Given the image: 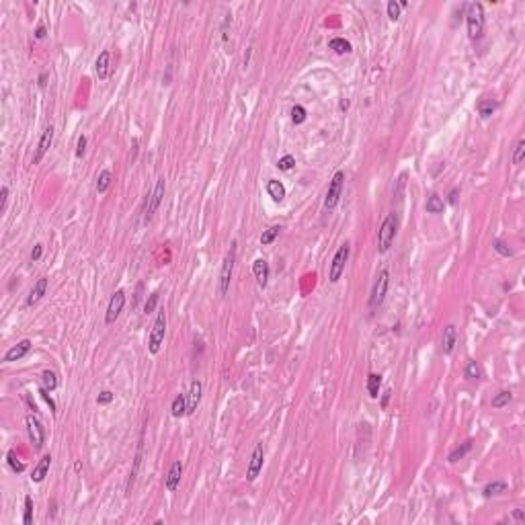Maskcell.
<instances>
[{
  "mask_svg": "<svg viewBox=\"0 0 525 525\" xmlns=\"http://www.w3.org/2000/svg\"><path fill=\"white\" fill-rule=\"evenodd\" d=\"M466 27H468V37L472 41H478L484 35V6L480 2H472L466 15Z\"/></svg>",
  "mask_w": 525,
  "mask_h": 525,
  "instance_id": "obj_1",
  "label": "cell"
},
{
  "mask_svg": "<svg viewBox=\"0 0 525 525\" xmlns=\"http://www.w3.org/2000/svg\"><path fill=\"white\" fill-rule=\"evenodd\" d=\"M236 253H238V242L232 240L230 249H228L224 263H222V273H220V295H226L230 290V281H232V273H234V265H236Z\"/></svg>",
  "mask_w": 525,
  "mask_h": 525,
  "instance_id": "obj_2",
  "label": "cell"
},
{
  "mask_svg": "<svg viewBox=\"0 0 525 525\" xmlns=\"http://www.w3.org/2000/svg\"><path fill=\"white\" fill-rule=\"evenodd\" d=\"M394 238H396V215L390 214V215L382 222L380 230H378V251H380L382 254H386V253L390 251V246H392Z\"/></svg>",
  "mask_w": 525,
  "mask_h": 525,
  "instance_id": "obj_3",
  "label": "cell"
},
{
  "mask_svg": "<svg viewBox=\"0 0 525 525\" xmlns=\"http://www.w3.org/2000/svg\"><path fill=\"white\" fill-rule=\"evenodd\" d=\"M349 253H351L349 242L341 244V246H339V251L334 253L332 263H331V269H329V281H331V283H339L341 275L345 273V265H347V261H349Z\"/></svg>",
  "mask_w": 525,
  "mask_h": 525,
  "instance_id": "obj_4",
  "label": "cell"
},
{
  "mask_svg": "<svg viewBox=\"0 0 525 525\" xmlns=\"http://www.w3.org/2000/svg\"><path fill=\"white\" fill-rule=\"evenodd\" d=\"M164 334H166V312L158 310V316H156L152 332H150V341H148V349H150L152 355H156L158 351H160V347L164 343Z\"/></svg>",
  "mask_w": 525,
  "mask_h": 525,
  "instance_id": "obj_5",
  "label": "cell"
},
{
  "mask_svg": "<svg viewBox=\"0 0 525 525\" xmlns=\"http://www.w3.org/2000/svg\"><path fill=\"white\" fill-rule=\"evenodd\" d=\"M388 285H390V271L388 269H382L378 279L373 283V292H371V298H369V308L375 310L380 308L386 300V293H388Z\"/></svg>",
  "mask_w": 525,
  "mask_h": 525,
  "instance_id": "obj_6",
  "label": "cell"
},
{
  "mask_svg": "<svg viewBox=\"0 0 525 525\" xmlns=\"http://www.w3.org/2000/svg\"><path fill=\"white\" fill-rule=\"evenodd\" d=\"M343 185H345V173L343 171H336L332 181L329 185V191H326V197H324V210L332 212L336 203L341 199V193H343Z\"/></svg>",
  "mask_w": 525,
  "mask_h": 525,
  "instance_id": "obj_7",
  "label": "cell"
},
{
  "mask_svg": "<svg viewBox=\"0 0 525 525\" xmlns=\"http://www.w3.org/2000/svg\"><path fill=\"white\" fill-rule=\"evenodd\" d=\"M25 423H27L29 439H31V443L35 445V449H41L45 445V429H43L41 421H39L35 414H29V417L25 419Z\"/></svg>",
  "mask_w": 525,
  "mask_h": 525,
  "instance_id": "obj_8",
  "label": "cell"
},
{
  "mask_svg": "<svg viewBox=\"0 0 525 525\" xmlns=\"http://www.w3.org/2000/svg\"><path fill=\"white\" fill-rule=\"evenodd\" d=\"M164 189H166V181H164V176H160V179L156 181V185H154V191L150 195V201H148L146 214H144V222H150L152 215L158 212V207H160V203H162V197H164Z\"/></svg>",
  "mask_w": 525,
  "mask_h": 525,
  "instance_id": "obj_9",
  "label": "cell"
},
{
  "mask_svg": "<svg viewBox=\"0 0 525 525\" xmlns=\"http://www.w3.org/2000/svg\"><path fill=\"white\" fill-rule=\"evenodd\" d=\"M123 306H125V292L123 290H117L111 295V300H109V308H107V314H105V322L107 324H113L117 318H119Z\"/></svg>",
  "mask_w": 525,
  "mask_h": 525,
  "instance_id": "obj_10",
  "label": "cell"
},
{
  "mask_svg": "<svg viewBox=\"0 0 525 525\" xmlns=\"http://www.w3.org/2000/svg\"><path fill=\"white\" fill-rule=\"evenodd\" d=\"M263 460H265L263 443H256V447L253 449V455H251L249 470H246V480H249V482H254V480H256V476H259V474H261V470H263Z\"/></svg>",
  "mask_w": 525,
  "mask_h": 525,
  "instance_id": "obj_11",
  "label": "cell"
},
{
  "mask_svg": "<svg viewBox=\"0 0 525 525\" xmlns=\"http://www.w3.org/2000/svg\"><path fill=\"white\" fill-rule=\"evenodd\" d=\"M52 142H54V125H47L45 130H43V134H41V137H39L37 150H35V156H33V164H39V162L43 160V156L47 154Z\"/></svg>",
  "mask_w": 525,
  "mask_h": 525,
  "instance_id": "obj_12",
  "label": "cell"
},
{
  "mask_svg": "<svg viewBox=\"0 0 525 525\" xmlns=\"http://www.w3.org/2000/svg\"><path fill=\"white\" fill-rule=\"evenodd\" d=\"M29 351H31V341H29V339H23L21 343H17L15 347H11V349L4 353V363H13V361L23 359Z\"/></svg>",
  "mask_w": 525,
  "mask_h": 525,
  "instance_id": "obj_13",
  "label": "cell"
},
{
  "mask_svg": "<svg viewBox=\"0 0 525 525\" xmlns=\"http://www.w3.org/2000/svg\"><path fill=\"white\" fill-rule=\"evenodd\" d=\"M45 292H47V279H45V277H39V279L33 283V287H31V292H29V295H27L25 306H27V308L35 306V304L45 295Z\"/></svg>",
  "mask_w": 525,
  "mask_h": 525,
  "instance_id": "obj_14",
  "label": "cell"
},
{
  "mask_svg": "<svg viewBox=\"0 0 525 525\" xmlns=\"http://www.w3.org/2000/svg\"><path fill=\"white\" fill-rule=\"evenodd\" d=\"M201 392H203V386L199 380H193L191 382V390L187 394V414H193L197 410V404L201 400Z\"/></svg>",
  "mask_w": 525,
  "mask_h": 525,
  "instance_id": "obj_15",
  "label": "cell"
},
{
  "mask_svg": "<svg viewBox=\"0 0 525 525\" xmlns=\"http://www.w3.org/2000/svg\"><path fill=\"white\" fill-rule=\"evenodd\" d=\"M181 476H183V464L176 460L173 466H171V470H168L166 474V480H164V486L166 490H176V486H179V482H181Z\"/></svg>",
  "mask_w": 525,
  "mask_h": 525,
  "instance_id": "obj_16",
  "label": "cell"
},
{
  "mask_svg": "<svg viewBox=\"0 0 525 525\" xmlns=\"http://www.w3.org/2000/svg\"><path fill=\"white\" fill-rule=\"evenodd\" d=\"M253 273L256 277L259 287H267V281H269V263H267L265 259H256L253 263Z\"/></svg>",
  "mask_w": 525,
  "mask_h": 525,
  "instance_id": "obj_17",
  "label": "cell"
},
{
  "mask_svg": "<svg viewBox=\"0 0 525 525\" xmlns=\"http://www.w3.org/2000/svg\"><path fill=\"white\" fill-rule=\"evenodd\" d=\"M109 62H111V52H109V49H105V52L98 54L97 64H95V70H97L98 80H105V78L109 76Z\"/></svg>",
  "mask_w": 525,
  "mask_h": 525,
  "instance_id": "obj_18",
  "label": "cell"
},
{
  "mask_svg": "<svg viewBox=\"0 0 525 525\" xmlns=\"http://www.w3.org/2000/svg\"><path fill=\"white\" fill-rule=\"evenodd\" d=\"M455 339H458V332H455V326L453 324H447L443 331V339H441V349L445 355H449L455 347Z\"/></svg>",
  "mask_w": 525,
  "mask_h": 525,
  "instance_id": "obj_19",
  "label": "cell"
},
{
  "mask_svg": "<svg viewBox=\"0 0 525 525\" xmlns=\"http://www.w3.org/2000/svg\"><path fill=\"white\" fill-rule=\"evenodd\" d=\"M49 466H52V455H43V458L39 460V464L33 468L31 480L33 482H43V478L47 476V472H49Z\"/></svg>",
  "mask_w": 525,
  "mask_h": 525,
  "instance_id": "obj_20",
  "label": "cell"
},
{
  "mask_svg": "<svg viewBox=\"0 0 525 525\" xmlns=\"http://www.w3.org/2000/svg\"><path fill=\"white\" fill-rule=\"evenodd\" d=\"M144 439L140 437V445H137V453H136V460H134V468L130 472V480H127V486H125V492L132 494V488H134V482H136V476H137V470H140V462H142V449H144Z\"/></svg>",
  "mask_w": 525,
  "mask_h": 525,
  "instance_id": "obj_21",
  "label": "cell"
},
{
  "mask_svg": "<svg viewBox=\"0 0 525 525\" xmlns=\"http://www.w3.org/2000/svg\"><path fill=\"white\" fill-rule=\"evenodd\" d=\"M171 412L175 419H181L187 414V394H176L175 400H173V406H171Z\"/></svg>",
  "mask_w": 525,
  "mask_h": 525,
  "instance_id": "obj_22",
  "label": "cell"
},
{
  "mask_svg": "<svg viewBox=\"0 0 525 525\" xmlns=\"http://www.w3.org/2000/svg\"><path fill=\"white\" fill-rule=\"evenodd\" d=\"M267 193H269V195L273 197V201L281 203V201H283V197H285V187H283L279 181L271 179L269 183H267Z\"/></svg>",
  "mask_w": 525,
  "mask_h": 525,
  "instance_id": "obj_23",
  "label": "cell"
},
{
  "mask_svg": "<svg viewBox=\"0 0 525 525\" xmlns=\"http://www.w3.org/2000/svg\"><path fill=\"white\" fill-rule=\"evenodd\" d=\"M111 181H113V175H111V171H101L98 173V176H97V193H105L109 187H111Z\"/></svg>",
  "mask_w": 525,
  "mask_h": 525,
  "instance_id": "obj_24",
  "label": "cell"
},
{
  "mask_svg": "<svg viewBox=\"0 0 525 525\" xmlns=\"http://www.w3.org/2000/svg\"><path fill=\"white\" fill-rule=\"evenodd\" d=\"M494 111H497V101H492V98H482L478 103V113L482 119H488Z\"/></svg>",
  "mask_w": 525,
  "mask_h": 525,
  "instance_id": "obj_25",
  "label": "cell"
},
{
  "mask_svg": "<svg viewBox=\"0 0 525 525\" xmlns=\"http://www.w3.org/2000/svg\"><path fill=\"white\" fill-rule=\"evenodd\" d=\"M329 47L332 49L334 54H349L351 52V43L347 41V39H343V37H334V39H331L329 41Z\"/></svg>",
  "mask_w": 525,
  "mask_h": 525,
  "instance_id": "obj_26",
  "label": "cell"
},
{
  "mask_svg": "<svg viewBox=\"0 0 525 525\" xmlns=\"http://www.w3.org/2000/svg\"><path fill=\"white\" fill-rule=\"evenodd\" d=\"M380 386H382V375L380 373H369L368 375V392L371 398H378L380 396Z\"/></svg>",
  "mask_w": 525,
  "mask_h": 525,
  "instance_id": "obj_27",
  "label": "cell"
},
{
  "mask_svg": "<svg viewBox=\"0 0 525 525\" xmlns=\"http://www.w3.org/2000/svg\"><path fill=\"white\" fill-rule=\"evenodd\" d=\"M503 492H507V484H505V482H490V484H486V486H484V490H482V494H484L486 499L497 497V494H503Z\"/></svg>",
  "mask_w": 525,
  "mask_h": 525,
  "instance_id": "obj_28",
  "label": "cell"
},
{
  "mask_svg": "<svg viewBox=\"0 0 525 525\" xmlns=\"http://www.w3.org/2000/svg\"><path fill=\"white\" fill-rule=\"evenodd\" d=\"M41 382H43V390H47V392H54L58 388V375L49 369H45L41 373Z\"/></svg>",
  "mask_w": 525,
  "mask_h": 525,
  "instance_id": "obj_29",
  "label": "cell"
},
{
  "mask_svg": "<svg viewBox=\"0 0 525 525\" xmlns=\"http://www.w3.org/2000/svg\"><path fill=\"white\" fill-rule=\"evenodd\" d=\"M470 449H472V441L468 439V441H464V443L460 445V447H455V449H453V451L449 453V458H447V460H449L451 464H453V462H458V460H462L464 455L468 453Z\"/></svg>",
  "mask_w": 525,
  "mask_h": 525,
  "instance_id": "obj_30",
  "label": "cell"
},
{
  "mask_svg": "<svg viewBox=\"0 0 525 525\" xmlns=\"http://www.w3.org/2000/svg\"><path fill=\"white\" fill-rule=\"evenodd\" d=\"M464 375H466V380H478L482 375L480 365L476 361H468V365H466V369H464Z\"/></svg>",
  "mask_w": 525,
  "mask_h": 525,
  "instance_id": "obj_31",
  "label": "cell"
},
{
  "mask_svg": "<svg viewBox=\"0 0 525 525\" xmlns=\"http://www.w3.org/2000/svg\"><path fill=\"white\" fill-rule=\"evenodd\" d=\"M427 212L429 214H443V201L439 195H431L427 199Z\"/></svg>",
  "mask_w": 525,
  "mask_h": 525,
  "instance_id": "obj_32",
  "label": "cell"
},
{
  "mask_svg": "<svg viewBox=\"0 0 525 525\" xmlns=\"http://www.w3.org/2000/svg\"><path fill=\"white\" fill-rule=\"evenodd\" d=\"M279 232H281V226H271L269 230H265L263 232V236H261V244L263 246H267V244H271L277 236H279Z\"/></svg>",
  "mask_w": 525,
  "mask_h": 525,
  "instance_id": "obj_33",
  "label": "cell"
},
{
  "mask_svg": "<svg viewBox=\"0 0 525 525\" xmlns=\"http://www.w3.org/2000/svg\"><path fill=\"white\" fill-rule=\"evenodd\" d=\"M511 398H513V394L511 392H499L497 396H494L492 398V408H503V406H507L509 402H511Z\"/></svg>",
  "mask_w": 525,
  "mask_h": 525,
  "instance_id": "obj_34",
  "label": "cell"
},
{
  "mask_svg": "<svg viewBox=\"0 0 525 525\" xmlns=\"http://www.w3.org/2000/svg\"><path fill=\"white\" fill-rule=\"evenodd\" d=\"M293 166H295V158H293L292 154H287V156L279 158V162H277V168H279V171H283V173L292 171Z\"/></svg>",
  "mask_w": 525,
  "mask_h": 525,
  "instance_id": "obj_35",
  "label": "cell"
},
{
  "mask_svg": "<svg viewBox=\"0 0 525 525\" xmlns=\"http://www.w3.org/2000/svg\"><path fill=\"white\" fill-rule=\"evenodd\" d=\"M292 121H293L295 125H300V123L306 121V109H304L302 105H295V107L292 109Z\"/></svg>",
  "mask_w": 525,
  "mask_h": 525,
  "instance_id": "obj_36",
  "label": "cell"
},
{
  "mask_svg": "<svg viewBox=\"0 0 525 525\" xmlns=\"http://www.w3.org/2000/svg\"><path fill=\"white\" fill-rule=\"evenodd\" d=\"M523 156H525V140H519L517 146H515V154H513V164L519 166L523 162Z\"/></svg>",
  "mask_w": 525,
  "mask_h": 525,
  "instance_id": "obj_37",
  "label": "cell"
},
{
  "mask_svg": "<svg viewBox=\"0 0 525 525\" xmlns=\"http://www.w3.org/2000/svg\"><path fill=\"white\" fill-rule=\"evenodd\" d=\"M492 249L497 251V253H499L501 256H511V254H513V251L509 249V244L505 242V240H499V238L492 242Z\"/></svg>",
  "mask_w": 525,
  "mask_h": 525,
  "instance_id": "obj_38",
  "label": "cell"
},
{
  "mask_svg": "<svg viewBox=\"0 0 525 525\" xmlns=\"http://www.w3.org/2000/svg\"><path fill=\"white\" fill-rule=\"evenodd\" d=\"M33 521V501L31 497H25V515H23V523L25 525H31Z\"/></svg>",
  "mask_w": 525,
  "mask_h": 525,
  "instance_id": "obj_39",
  "label": "cell"
},
{
  "mask_svg": "<svg viewBox=\"0 0 525 525\" xmlns=\"http://www.w3.org/2000/svg\"><path fill=\"white\" fill-rule=\"evenodd\" d=\"M388 19L390 21H398L400 19V4L396 0H390L388 2Z\"/></svg>",
  "mask_w": 525,
  "mask_h": 525,
  "instance_id": "obj_40",
  "label": "cell"
},
{
  "mask_svg": "<svg viewBox=\"0 0 525 525\" xmlns=\"http://www.w3.org/2000/svg\"><path fill=\"white\" fill-rule=\"evenodd\" d=\"M6 458H8V466H11L15 472H23V470H25V464H23V462H19V458L15 455V451H8Z\"/></svg>",
  "mask_w": 525,
  "mask_h": 525,
  "instance_id": "obj_41",
  "label": "cell"
},
{
  "mask_svg": "<svg viewBox=\"0 0 525 525\" xmlns=\"http://www.w3.org/2000/svg\"><path fill=\"white\" fill-rule=\"evenodd\" d=\"M158 298H160V295H158V292H154V293H150V298L146 300V304H144V312L146 314H152L154 310H156V304H158Z\"/></svg>",
  "mask_w": 525,
  "mask_h": 525,
  "instance_id": "obj_42",
  "label": "cell"
},
{
  "mask_svg": "<svg viewBox=\"0 0 525 525\" xmlns=\"http://www.w3.org/2000/svg\"><path fill=\"white\" fill-rule=\"evenodd\" d=\"M113 398H115V394L113 392H109V390H105V392H101L97 396V404H109V402H113Z\"/></svg>",
  "mask_w": 525,
  "mask_h": 525,
  "instance_id": "obj_43",
  "label": "cell"
},
{
  "mask_svg": "<svg viewBox=\"0 0 525 525\" xmlns=\"http://www.w3.org/2000/svg\"><path fill=\"white\" fill-rule=\"evenodd\" d=\"M6 201H8V187L2 185V189H0V212L6 210Z\"/></svg>",
  "mask_w": 525,
  "mask_h": 525,
  "instance_id": "obj_44",
  "label": "cell"
},
{
  "mask_svg": "<svg viewBox=\"0 0 525 525\" xmlns=\"http://www.w3.org/2000/svg\"><path fill=\"white\" fill-rule=\"evenodd\" d=\"M84 150H86V136H80L78 137V146H76V156L80 158L84 154Z\"/></svg>",
  "mask_w": 525,
  "mask_h": 525,
  "instance_id": "obj_45",
  "label": "cell"
},
{
  "mask_svg": "<svg viewBox=\"0 0 525 525\" xmlns=\"http://www.w3.org/2000/svg\"><path fill=\"white\" fill-rule=\"evenodd\" d=\"M41 254H43V246L41 244H35V249L31 253V263H37L39 259H41Z\"/></svg>",
  "mask_w": 525,
  "mask_h": 525,
  "instance_id": "obj_46",
  "label": "cell"
},
{
  "mask_svg": "<svg viewBox=\"0 0 525 525\" xmlns=\"http://www.w3.org/2000/svg\"><path fill=\"white\" fill-rule=\"evenodd\" d=\"M458 195H460V189L455 187V189H451V193H449V203H458Z\"/></svg>",
  "mask_w": 525,
  "mask_h": 525,
  "instance_id": "obj_47",
  "label": "cell"
},
{
  "mask_svg": "<svg viewBox=\"0 0 525 525\" xmlns=\"http://www.w3.org/2000/svg\"><path fill=\"white\" fill-rule=\"evenodd\" d=\"M35 37H37V39H43V37H45V27H43V25H39V27L35 29Z\"/></svg>",
  "mask_w": 525,
  "mask_h": 525,
  "instance_id": "obj_48",
  "label": "cell"
},
{
  "mask_svg": "<svg viewBox=\"0 0 525 525\" xmlns=\"http://www.w3.org/2000/svg\"><path fill=\"white\" fill-rule=\"evenodd\" d=\"M513 517H515V519H517V521H523V519H525V513H523L521 509H517V511H515V513H513Z\"/></svg>",
  "mask_w": 525,
  "mask_h": 525,
  "instance_id": "obj_49",
  "label": "cell"
},
{
  "mask_svg": "<svg viewBox=\"0 0 525 525\" xmlns=\"http://www.w3.org/2000/svg\"><path fill=\"white\" fill-rule=\"evenodd\" d=\"M347 107H349V101H347V98H343V101H341V109H343V111H345Z\"/></svg>",
  "mask_w": 525,
  "mask_h": 525,
  "instance_id": "obj_50",
  "label": "cell"
},
{
  "mask_svg": "<svg viewBox=\"0 0 525 525\" xmlns=\"http://www.w3.org/2000/svg\"><path fill=\"white\" fill-rule=\"evenodd\" d=\"M388 398H390V392H386V396H384V400H382V406H386V404H388Z\"/></svg>",
  "mask_w": 525,
  "mask_h": 525,
  "instance_id": "obj_51",
  "label": "cell"
}]
</instances>
